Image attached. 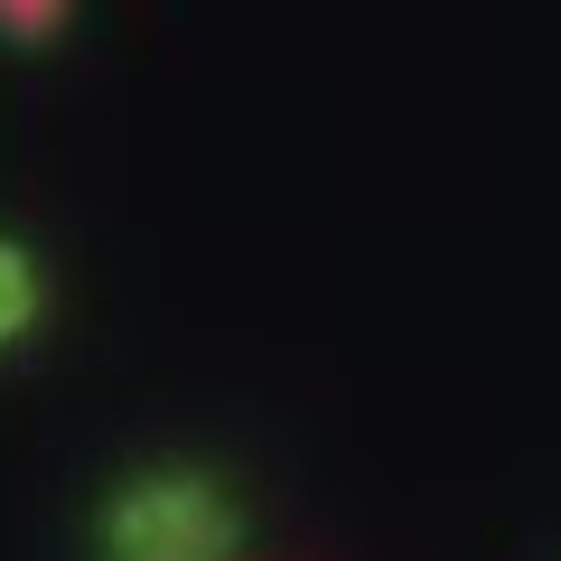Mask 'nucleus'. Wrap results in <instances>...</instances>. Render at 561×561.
Returning <instances> with one entry per match:
<instances>
[{
	"mask_svg": "<svg viewBox=\"0 0 561 561\" xmlns=\"http://www.w3.org/2000/svg\"><path fill=\"white\" fill-rule=\"evenodd\" d=\"M76 561H253V496L206 449H131L76 505Z\"/></svg>",
	"mask_w": 561,
	"mask_h": 561,
	"instance_id": "nucleus-1",
	"label": "nucleus"
},
{
	"mask_svg": "<svg viewBox=\"0 0 561 561\" xmlns=\"http://www.w3.org/2000/svg\"><path fill=\"white\" fill-rule=\"evenodd\" d=\"M57 328V262L38 234L0 225V365H28Z\"/></svg>",
	"mask_w": 561,
	"mask_h": 561,
	"instance_id": "nucleus-2",
	"label": "nucleus"
},
{
	"mask_svg": "<svg viewBox=\"0 0 561 561\" xmlns=\"http://www.w3.org/2000/svg\"><path fill=\"white\" fill-rule=\"evenodd\" d=\"M84 28V0H0V57H57Z\"/></svg>",
	"mask_w": 561,
	"mask_h": 561,
	"instance_id": "nucleus-3",
	"label": "nucleus"
}]
</instances>
